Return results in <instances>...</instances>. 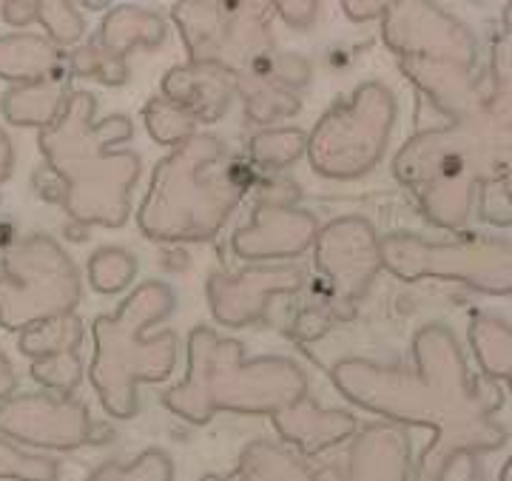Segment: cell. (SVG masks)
Masks as SVG:
<instances>
[{
  "label": "cell",
  "mask_w": 512,
  "mask_h": 481,
  "mask_svg": "<svg viewBox=\"0 0 512 481\" xmlns=\"http://www.w3.org/2000/svg\"><path fill=\"white\" fill-rule=\"evenodd\" d=\"M94 111V94L72 92L55 123L40 129L37 146L63 185L60 205L74 222L120 228L131 214L128 197L140 177V157L109 146L128 140L134 129L123 114L94 123Z\"/></svg>",
  "instance_id": "1"
},
{
  "label": "cell",
  "mask_w": 512,
  "mask_h": 481,
  "mask_svg": "<svg viewBox=\"0 0 512 481\" xmlns=\"http://www.w3.org/2000/svg\"><path fill=\"white\" fill-rule=\"evenodd\" d=\"M254 183V168L231 160L211 134L188 137L154 171L140 208L148 240H211Z\"/></svg>",
  "instance_id": "2"
},
{
  "label": "cell",
  "mask_w": 512,
  "mask_h": 481,
  "mask_svg": "<svg viewBox=\"0 0 512 481\" xmlns=\"http://www.w3.org/2000/svg\"><path fill=\"white\" fill-rule=\"evenodd\" d=\"M308 379L291 359L245 362L237 339H220L211 328H197L188 339V376L165 393L168 410L202 425L217 410L285 413L305 402Z\"/></svg>",
  "instance_id": "3"
},
{
  "label": "cell",
  "mask_w": 512,
  "mask_h": 481,
  "mask_svg": "<svg viewBox=\"0 0 512 481\" xmlns=\"http://www.w3.org/2000/svg\"><path fill=\"white\" fill-rule=\"evenodd\" d=\"M177 296L165 282H143L114 316L94 319V359L89 368L94 390L106 413L131 419L137 413V385L163 382L177 362V333L163 331L143 339L151 325L174 311Z\"/></svg>",
  "instance_id": "4"
},
{
  "label": "cell",
  "mask_w": 512,
  "mask_h": 481,
  "mask_svg": "<svg viewBox=\"0 0 512 481\" xmlns=\"http://www.w3.org/2000/svg\"><path fill=\"white\" fill-rule=\"evenodd\" d=\"M80 294L74 262L46 234L15 242L0 259V325L6 331L72 314Z\"/></svg>",
  "instance_id": "5"
},
{
  "label": "cell",
  "mask_w": 512,
  "mask_h": 481,
  "mask_svg": "<svg viewBox=\"0 0 512 481\" xmlns=\"http://www.w3.org/2000/svg\"><path fill=\"white\" fill-rule=\"evenodd\" d=\"M268 3H174L191 63H214L234 77L245 74L262 57L274 55Z\"/></svg>",
  "instance_id": "6"
},
{
  "label": "cell",
  "mask_w": 512,
  "mask_h": 481,
  "mask_svg": "<svg viewBox=\"0 0 512 481\" xmlns=\"http://www.w3.org/2000/svg\"><path fill=\"white\" fill-rule=\"evenodd\" d=\"M89 407L72 396L26 393L0 402V433L32 447L72 450L89 442Z\"/></svg>",
  "instance_id": "7"
},
{
  "label": "cell",
  "mask_w": 512,
  "mask_h": 481,
  "mask_svg": "<svg viewBox=\"0 0 512 481\" xmlns=\"http://www.w3.org/2000/svg\"><path fill=\"white\" fill-rule=\"evenodd\" d=\"M163 92L194 123H217L237 92V77L214 63H191L165 74Z\"/></svg>",
  "instance_id": "8"
},
{
  "label": "cell",
  "mask_w": 512,
  "mask_h": 481,
  "mask_svg": "<svg viewBox=\"0 0 512 481\" xmlns=\"http://www.w3.org/2000/svg\"><path fill=\"white\" fill-rule=\"evenodd\" d=\"M72 63L69 57L46 74L40 80L15 86L3 94L0 100V111L9 123L15 126H52L57 120V114L63 111L66 100H69V83H72Z\"/></svg>",
  "instance_id": "9"
},
{
  "label": "cell",
  "mask_w": 512,
  "mask_h": 481,
  "mask_svg": "<svg viewBox=\"0 0 512 481\" xmlns=\"http://www.w3.org/2000/svg\"><path fill=\"white\" fill-rule=\"evenodd\" d=\"M66 57L60 55L52 40L40 35H6L0 37V80L9 83H32L57 69Z\"/></svg>",
  "instance_id": "10"
},
{
  "label": "cell",
  "mask_w": 512,
  "mask_h": 481,
  "mask_svg": "<svg viewBox=\"0 0 512 481\" xmlns=\"http://www.w3.org/2000/svg\"><path fill=\"white\" fill-rule=\"evenodd\" d=\"M83 336H86L83 319L74 314H66L20 331L18 345L20 353H26L35 362H40V359H52V356H60V353L77 351Z\"/></svg>",
  "instance_id": "11"
},
{
  "label": "cell",
  "mask_w": 512,
  "mask_h": 481,
  "mask_svg": "<svg viewBox=\"0 0 512 481\" xmlns=\"http://www.w3.org/2000/svg\"><path fill=\"white\" fill-rule=\"evenodd\" d=\"M86 481H171V462L163 450H146L131 464H103Z\"/></svg>",
  "instance_id": "12"
},
{
  "label": "cell",
  "mask_w": 512,
  "mask_h": 481,
  "mask_svg": "<svg viewBox=\"0 0 512 481\" xmlns=\"http://www.w3.org/2000/svg\"><path fill=\"white\" fill-rule=\"evenodd\" d=\"M0 479L57 481V462L46 459V456L23 453L12 442L0 439Z\"/></svg>",
  "instance_id": "13"
},
{
  "label": "cell",
  "mask_w": 512,
  "mask_h": 481,
  "mask_svg": "<svg viewBox=\"0 0 512 481\" xmlns=\"http://www.w3.org/2000/svg\"><path fill=\"white\" fill-rule=\"evenodd\" d=\"M32 376L43 388L57 390L60 396H72V390L83 379V362H80L77 351L60 353V356H52V359L35 362L32 365Z\"/></svg>",
  "instance_id": "14"
},
{
  "label": "cell",
  "mask_w": 512,
  "mask_h": 481,
  "mask_svg": "<svg viewBox=\"0 0 512 481\" xmlns=\"http://www.w3.org/2000/svg\"><path fill=\"white\" fill-rule=\"evenodd\" d=\"M37 20L46 26L49 37L55 40L57 46H69V43H77L86 26H83V18L80 12L74 9L72 3H49L43 0L40 3V12H37Z\"/></svg>",
  "instance_id": "15"
},
{
  "label": "cell",
  "mask_w": 512,
  "mask_h": 481,
  "mask_svg": "<svg viewBox=\"0 0 512 481\" xmlns=\"http://www.w3.org/2000/svg\"><path fill=\"white\" fill-rule=\"evenodd\" d=\"M146 120H148V131H151V137L154 140H160V143H171V140H180L185 137L188 131L194 129V120L185 114L180 106H168L165 103V97H157V100H151L146 109Z\"/></svg>",
  "instance_id": "16"
},
{
  "label": "cell",
  "mask_w": 512,
  "mask_h": 481,
  "mask_svg": "<svg viewBox=\"0 0 512 481\" xmlns=\"http://www.w3.org/2000/svg\"><path fill=\"white\" fill-rule=\"evenodd\" d=\"M89 274H92V285L97 288V291H103V294H109V291H120V288L128 282V277H134V259H128L126 265H120V268H117L114 262L109 265L106 251H100V254H94Z\"/></svg>",
  "instance_id": "17"
},
{
  "label": "cell",
  "mask_w": 512,
  "mask_h": 481,
  "mask_svg": "<svg viewBox=\"0 0 512 481\" xmlns=\"http://www.w3.org/2000/svg\"><path fill=\"white\" fill-rule=\"evenodd\" d=\"M37 12H40V3H3V20L12 23V26H29L32 20H37Z\"/></svg>",
  "instance_id": "18"
},
{
  "label": "cell",
  "mask_w": 512,
  "mask_h": 481,
  "mask_svg": "<svg viewBox=\"0 0 512 481\" xmlns=\"http://www.w3.org/2000/svg\"><path fill=\"white\" fill-rule=\"evenodd\" d=\"M15 385H18L15 370H12L9 359H6L3 351H0V399H9V396L15 393Z\"/></svg>",
  "instance_id": "19"
},
{
  "label": "cell",
  "mask_w": 512,
  "mask_h": 481,
  "mask_svg": "<svg viewBox=\"0 0 512 481\" xmlns=\"http://www.w3.org/2000/svg\"><path fill=\"white\" fill-rule=\"evenodd\" d=\"M12 163H15V151H12L9 137H6L3 129H0V183H3V180H9V174H12Z\"/></svg>",
  "instance_id": "20"
}]
</instances>
